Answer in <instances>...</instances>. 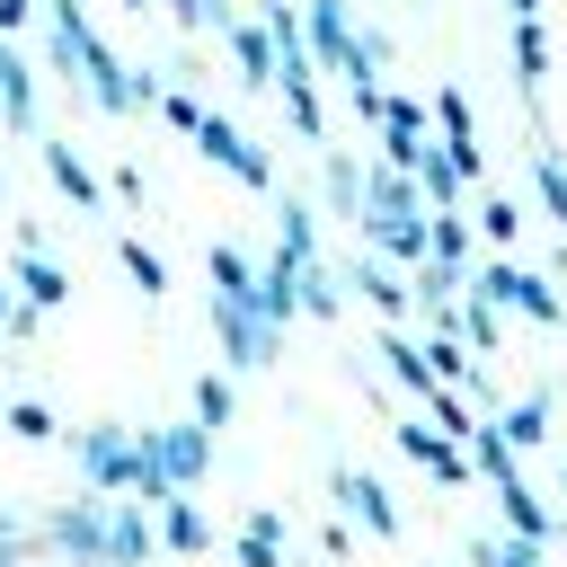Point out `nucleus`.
I'll list each match as a JSON object with an SVG mask.
<instances>
[{
  "mask_svg": "<svg viewBox=\"0 0 567 567\" xmlns=\"http://www.w3.org/2000/svg\"><path fill=\"white\" fill-rule=\"evenodd\" d=\"M195 142H204V159H213L221 177H239V186H257V195L275 186V168H266V151H257V142H248V133H239L230 115H204V124H195Z\"/></svg>",
  "mask_w": 567,
  "mask_h": 567,
  "instance_id": "obj_1",
  "label": "nucleus"
},
{
  "mask_svg": "<svg viewBox=\"0 0 567 567\" xmlns=\"http://www.w3.org/2000/svg\"><path fill=\"white\" fill-rule=\"evenodd\" d=\"M213 328H221V363H230V372L275 363V328H266L248 301H213Z\"/></svg>",
  "mask_w": 567,
  "mask_h": 567,
  "instance_id": "obj_2",
  "label": "nucleus"
},
{
  "mask_svg": "<svg viewBox=\"0 0 567 567\" xmlns=\"http://www.w3.org/2000/svg\"><path fill=\"white\" fill-rule=\"evenodd\" d=\"M478 292H487V301H505V310H532L540 328H558V319H567V301H558L540 275H523V266H487V275H478Z\"/></svg>",
  "mask_w": 567,
  "mask_h": 567,
  "instance_id": "obj_3",
  "label": "nucleus"
},
{
  "mask_svg": "<svg viewBox=\"0 0 567 567\" xmlns=\"http://www.w3.org/2000/svg\"><path fill=\"white\" fill-rule=\"evenodd\" d=\"M80 461H89V478H106V487H124V478L142 487V452H133V443H124L115 425H97V434L80 443Z\"/></svg>",
  "mask_w": 567,
  "mask_h": 567,
  "instance_id": "obj_4",
  "label": "nucleus"
},
{
  "mask_svg": "<svg viewBox=\"0 0 567 567\" xmlns=\"http://www.w3.org/2000/svg\"><path fill=\"white\" fill-rule=\"evenodd\" d=\"M301 27H310V44H319V62H328V71H346V62H354V27H346V0H310V18H301Z\"/></svg>",
  "mask_w": 567,
  "mask_h": 567,
  "instance_id": "obj_5",
  "label": "nucleus"
},
{
  "mask_svg": "<svg viewBox=\"0 0 567 567\" xmlns=\"http://www.w3.org/2000/svg\"><path fill=\"white\" fill-rule=\"evenodd\" d=\"M230 62H239V80H248V89H275V44H266V27L230 18Z\"/></svg>",
  "mask_w": 567,
  "mask_h": 567,
  "instance_id": "obj_6",
  "label": "nucleus"
},
{
  "mask_svg": "<svg viewBox=\"0 0 567 567\" xmlns=\"http://www.w3.org/2000/svg\"><path fill=\"white\" fill-rule=\"evenodd\" d=\"M514 80H523V97L549 80V35H540V18H514Z\"/></svg>",
  "mask_w": 567,
  "mask_h": 567,
  "instance_id": "obj_7",
  "label": "nucleus"
},
{
  "mask_svg": "<svg viewBox=\"0 0 567 567\" xmlns=\"http://www.w3.org/2000/svg\"><path fill=\"white\" fill-rule=\"evenodd\" d=\"M44 168H53V186H62L80 213H97V177L80 168V151H71V142H44Z\"/></svg>",
  "mask_w": 567,
  "mask_h": 567,
  "instance_id": "obj_8",
  "label": "nucleus"
},
{
  "mask_svg": "<svg viewBox=\"0 0 567 567\" xmlns=\"http://www.w3.org/2000/svg\"><path fill=\"white\" fill-rule=\"evenodd\" d=\"M204 266H213V292H221V301H257V266H248L230 239H213V257H204Z\"/></svg>",
  "mask_w": 567,
  "mask_h": 567,
  "instance_id": "obj_9",
  "label": "nucleus"
},
{
  "mask_svg": "<svg viewBox=\"0 0 567 567\" xmlns=\"http://www.w3.org/2000/svg\"><path fill=\"white\" fill-rule=\"evenodd\" d=\"M18 292H27V310H53L71 284H62V266H53L44 248H27V257H18Z\"/></svg>",
  "mask_w": 567,
  "mask_h": 567,
  "instance_id": "obj_10",
  "label": "nucleus"
},
{
  "mask_svg": "<svg viewBox=\"0 0 567 567\" xmlns=\"http://www.w3.org/2000/svg\"><path fill=\"white\" fill-rule=\"evenodd\" d=\"M337 496L354 505V523H372V532H399V505H390V496H381L363 470H346V478H337Z\"/></svg>",
  "mask_w": 567,
  "mask_h": 567,
  "instance_id": "obj_11",
  "label": "nucleus"
},
{
  "mask_svg": "<svg viewBox=\"0 0 567 567\" xmlns=\"http://www.w3.org/2000/svg\"><path fill=\"white\" fill-rule=\"evenodd\" d=\"M346 284H354V292H363V301H372V310H381V319H399V310H408V284H399V275H390V266H372V257H363V266H354V275H346Z\"/></svg>",
  "mask_w": 567,
  "mask_h": 567,
  "instance_id": "obj_12",
  "label": "nucleus"
},
{
  "mask_svg": "<svg viewBox=\"0 0 567 567\" xmlns=\"http://www.w3.org/2000/svg\"><path fill=\"white\" fill-rule=\"evenodd\" d=\"M0 115H9L18 133L35 124V80H27V62H18V53H0Z\"/></svg>",
  "mask_w": 567,
  "mask_h": 567,
  "instance_id": "obj_13",
  "label": "nucleus"
},
{
  "mask_svg": "<svg viewBox=\"0 0 567 567\" xmlns=\"http://www.w3.org/2000/svg\"><path fill=\"white\" fill-rule=\"evenodd\" d=\"M496 434H505V443H514V452H532V443H540V434H549V399H540V390H532V399H514V408H505V425H496Z\"/></svg>",
  "mask_w": 567,
  "mask_h": 567,
  "instance_id": "obj_14",
  "label": "nucleus"
},
{
  "mask_svg": "<svg viewBox=\"0 0 567 567\" xmlns=\"http://www.w3.org/2000/svg\"><path fill=\"white\" fill-rule=\"evenodd\" d=\"M399 443H408V452H416V461H425L443 487H461V452H452V443H434L425 425H399Z\"/></svg>",
  "mask_w": 567,
  "mask_h": 567,
  "instance_id": "obj_15",
  "label": "nucleus"
},
{
  "mask_svg": "<svg viewBox=\"0 0 567 567\" xmlns=\"http://www.w3.org/2000/svg\"><path fill=\"white\" fill-rule=\"evenodd\" d=\"M496 496H505V514H514V532H523V540H549V514L532 505V487H523V478H496Z\"/></svg>",
  "mask_w": 567,
  "mask_h": 567,
  "instance_id": "obj_16",
  "label": "nucleus"
},
{
  "mask_svg": "<svg viewBox=\"0 0 567 567\" xmlns=\"http://www.w3.org/2000/svg\"><path fill=\"white\" fill-rule=\"evenodd\" d=\"M532 186H540V204H549V221L567 230V168H558V151H532Z\"/></svg>",
  "mask_w": 567,
  "mask_h": 567,
  "instance_id": "obj_17",
  "label": "nucleus"
},
{
  "mask_svg": "<svg viewBox=\"0 0 567 567\" xmlns=\"http://www.w3.org/2000/svg\"><path fill=\"white\" fill-rule=\"evenodd\" d=\"M115 257H124V275H133V284H142V292H151V301H159V292H168V266H159V257H151V248H142V239H124V248H115Z\"/></svg>",
  "mask_w": 567,
  "mask_h": 567,
  "instance_id": "obj_18",
  "label": "nucleus"
},
{
  "mask_svg": "<svg viewBox=\"0 0 567 567\" xmlns=\"http://www.w3.org/2000/svg\"><path fill=\"white\" fill-rule=\"evenodd\" d=\"M9 434H18V443H53L62 425H53V408H44V399H18V408H9Z\"/></svg>",
  "mask_w": 567,
  "mask_h": 567,
  "instance_id": "obj_19",
  "label": "nucleus"
},
{
  "mask_svg": "<svg viewBox=\"0 0 567 567\" xmlns=\"http://www.w3.org/2000/svg\"><path fill=\"white\" fill-rule=\"evenodd\" d=\"M381 354H390V372H399L408 390H434V372H425V354H416V346H399V337H390Z\"/></svg>",
  "mask_w": 567,
  "mask_h": 567,
  "instance_id": "obj_20",
  "label": "nucleus"
},
{
  "mask_svg": "<svg viewBox=\"0 0 567 567\" xmlns=\"http://www.w3.org/2000/svg\"><path fill=\"white\" fill-rule=\"evenodd\" d=\"M452 195H461V168L434 151V159H425V204H452Z\"/></svg>",
  "mask_w": 567,
  "mask_h": 567,
  "instance_id": "obj_21",
  "label": "nucleus"
},
{
  "mask_svg": "<svg viewBox=\"0 0 567 567\" xmlns=\"http://www.w3.org/2000/svg\"><path fill=\"white\" fill-rule=\"evenodd\" d=\"M452 319H461V328H470V346H478V354H487V346H496V310H487V301H461V310H452Z\"/></svg>",
  "mask_w": 567,
  "mask_h": 567,
  "instance_id": "obj_22",
  "label": "nucleus"
},
{
  "mask_svg": "<svg viewBox=\"0 0 567 567\" xmlns=\"http://www.w3.org/2000/svg\"><path fill=\"white\" fill-rule=\"evenodd\" d=\"M425 372H434V381H470V363H461V346H452V337H434V346H425Z\"/></svg>",
  "mask_w": 567,
  "mask_h": 567,
  "instance_id": "obj_23",
  "label": "nucleus"
},
{
  "mask_svg": "<svg viewBox=\"0 0 567 567\" xmlns=\"http://www.w3.org/2000/svg\"><path fill=\"white\" fill-rule=\"evenodd\" d=\"M168 540H177V549H204V514L177 505V496H168Z\"/></svg>",
  "mask_w": 567,
  "mask_h": 567,
  "instance_id": "obj_24",
  "label": "nucleus"
},
{
  "mask_svg": "<svg viewBox=\"0 0 567 567\" xmlns=\"http://www.w3.org/2000/svg\"><path fill=\"white\" fill-rule=\"evenodd\" d=\"M195 416H204V425H230V381H204V390H195Z\"/></svg>",
  "mask_w": 567,
  "mask_h": 567,
  "instance_id": "obj_25",
  "label": "nucleus"
},
{
  "mask_svg": "<svg viewBox=\"0 0 567 567\" xmlns=\"http://www.w3.org/2000/svg\"><path fill=\"white\" fill-rule=\"evenodd\" d=\"M159 115H168V124H177V133H195V124H204V106H195V97H186V89H168V97H159Z\"/></svg>",
  "mask_w": 567,
  "mask_h": 567,
  "instance_id": "obj_26",
  "label": "nucleus"
},
{
  "mask_svg": "<svg viewBox=\"0 0 567 567\" xmlns=\"http://www.w3.org/2000/svg\"><path fill=\"white\" fill-rule=\"evenodd\" d=\"M478 230H487V239H514V230H523V213H514V204H487V213H478Z\"/></svg>",
  "mask_w": 567,
  "mask_h": 567,
  "instance_id": "obj_27",
  "label": "nucleus"
},
{
  "mask_svg": "<svg viewBox=\"0 0 567 567\" xmlns=\"http://www.w3.org/2000/svg\"><path fill=\"white\" fill-rule=\"evenodd\" d=\"M487 567H532V549H478Z\"/></svg>",
  "mask_w": 567,
  "mask_h": 567,
  "instance_id": "obj_28",
  "label": "nucleus"
},
{
  "mask_svg": "<svg viewBox=\"0 0 567 567\" xmlns=\"http://www.w3.org/2000/svg\"><path fill=\"white\" fill-rule=\"evenodd\" d=\"M505 9H514V18H540V0H505Z\"/></svg>",
  "mask_w": 567,
  "mask_h": 567,
  "instance_id": "obj_29",
  "label": "nucleus"
},
{
  "mask_svg": "<svg viewBox=\"0 0 567 567\" xmlns=\"http://www.w3.org/2000/svg\"><path fill=\"white\" fill-rule=\"evenodd\" d=\"M124 9H151V0H124Z\"/></svg>",
  "mask_w": 567,
  "mask_h": 567,
  "instance_id": "obj_30",
  "label": "nucleus"
},
{
  "mask_svg": "<svg viewBox=\"0 0 567 567\" xmlns=\"http://www.w3.org/2000/svg\"><path fill=\"white\" fill-rule=\"evenodd\" d=\"M0 319H9V301H0Z\"/></svg>",
  "mask_w": 567,
  "mask_h": 567,
  "instance_id": "obj_31",
  "label": "nucleus"
}]
</instances>
